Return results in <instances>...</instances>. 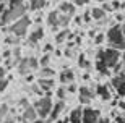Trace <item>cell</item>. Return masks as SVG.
<instances>
[{"instance_id": "6da1fadb", "label": "cell", "mask_w": 125, "mask_h": 123, "mask_svg": "<svg viewBox=\"0 0 125 123\" xmlns=\"http://www.w3.org/2000/svg\"><path fill=\"white\" fill-rule=\"evenodd\" d=\"M107 42H109V47L117 50H124V23H117L114 26L109 28V31L106 34Z\"/></svg>"}, {"instance_id": "7a4b0ae2", "label": "cell", "mask_w": 125, "mask_h": 123, "mask_svg": "<svg viewBox=\"0 0 125 123\" xmlns=\"http://www.w3.org/2000/svg\"><path fill=\"white\" fill-rule=\"evenodd\" d=\"M120 58H122V50L112 49V47L102 49V50H99V54H97V60L109 70L114 68V65H115Z\"/></svg>"}, {"instance_id": "3957f363", "label": "cell", "mask_w": 125, "mask_h": 123, "mask_svg": "<svg viewBox=\"0 0 125 123\" xmlns=\"http://www.w3.org/2000/svg\"><path fill=\"white\" fill-rule=\"evenodd\" d=\"M34 107V110H36V114L39 118L46 120L47 117H49V114H51V109H52V99L49 96L46 97H41V99L37 100L36 104L32 105Z\"/></svg>"}, {"instance_id": "277c9868", "label": "cell", "mask_w": 125, "mask_h": 123, "mask_svg": "<svg viewBox=\"0 0 125 123\" xmlns=\"http://www.w3.org/2000/svg\"><path fill=\"white\" fill-rule=\"evenodd\" d=\"M29 18L26 16V15H23L21 18H18L16 21H13L11 23V26H10V31L13 32V34H16V36H24V34H28V28H29Z\"/></svg>"}, {"instance_id": "5b68a950", "label": "cell", "mask_w": 125, "mask_h": 123, "mask_svg": "<svg viewBox=\"0 0 125 123\" xmlns=\"http://www.w3.org/2000/svg\"><path fill=\"white\" fill-rule=\"evenodd\" d=\"M47 23H49V26H51L52 29H59V28L65 26V24L68 23V16L62 15L60 11L57 10V11L49 13V16H47Z\"/></svg>"}, {"instance_id": "8992f818", "label": "cell", "mask_w": 125, "mask_h": 123, "mask_svg": "<svg viewBox=\"0 0 125 123\" xmlns=\"http://www.w3.org/2000/svg\"><path fill=\"white\" fill-rule=\"evenodd\" d=\"M99 110L93 109V107H84L81 109V123H97L99 120Z\"/></svg>"}, {"instance_id": "52a82bcc", "label": "cell", "mask_w": 125, "mask_h": 123, "mask_svg": "<svg viewBox=\"0 0 125 123\" xmlns=\"http://www.w3.org/2000/svg\"><path fill=\"white\" fill-rule=\"evenodd\" d=\"M111 86H112V89H114L119 96L124 97V71L115 73V76L111 79Z\"/></svg>"}, {"instance_id": "ba28073f", "label": "cell", "mask_w": 125, "mask_h": 123, "mask_svg": "<svg viewBox=\"0 0 125 123\" xmlns=\"http://www.w3.org/2000/svg\"><path fill=\"white\" fill-rule=\"evenodd\" d=\"M36 66H37V62L34 58H24V60H21V63H20V73L26 75V73H29V71H32Z\"/></svg>"}, {"instance_id": "9c48e42d", "label": "cell", "mask_w": 125, "mask_h": 123, "mask_svg": "<svg viewBox=\"0 0 125 123\" xmlns=\"http://www.w3.org/2000/svg\"><path fill=\"white\" fill-rule=\"evenodd\" d=\"M75 8H76V7H75L70 0H63V2L59 5V11H60L62 15H65V16H68V18L75 13Z\"/></svg>"}, {"instance_id": "30bf717a", "label": "cell", "mask_w": 125, "mask_h": 123, "mask_svg": "<svg viewBox=\"0 0 125 123\" xmlns=\"http://www.w3.org/2000/svg\"><path fill=\"white\" fill-rule=\"evenodd\" d=\"M96 94L101 97L102 100H111V97H112L111 89H109V86H106V84H99V86L96 87Z\"/></svg>"}, {"instance_id": "8fae6325", "label": "cell", "mask_w": 125, "mask_h": 123, "mask_svg": "<svg viewBox=\"0 0 125 123\" xmlns=\"http://www.w3.org/2000/svg\"><path fill=\"white\" fill-rule=\"evenodd\" d=\"M63 107H65V102H63V100H59L55 105H52L51 114H49V118H51V120H57V118H59V115L62 114Z\"/></svg>"}, {"instance_id": "7c38bea8", "label": "cell", "mask_w": 125, "mask_h": 123, "mask_svg": "<svg viewBox=\"0 0 125 123\" xmlns=\"http://www.w3.org/2000/svg\"><path fill=\"white\" fill-rule=\"evenodd\" d=\"M93 99V91H89L88 87H80V102L81 104H88Z\"/></svg>"}, {"instance_id": "4fadbf2b", "label": "cell", "mask_w": 125, "mask_h": 123, "mask_svg": "<svg viewBox=\"0 0 125 123\" xmlns=\"http://www.w3.org/2000/svg\"><path fill=\"white\" fill-rule=\"evenodd\" d=\"M34 118H37V114H36V110H34V107L32 105H28L26 109H24V112H23V120L26 123H31Z\"/></svg>"}, {"instance_id": "5bb4252c", "label": "cell", "mask_w": 125, "mask_h": 123, "mask_svg": "<svg viewBox=\"0 0 125 123\" xmlns=\"http://www.w3.org/2000/svg\"><path fill=\"white\" fill-rule=\"evenodd\" d=\"M89 15H91V18L96 19V21H101L102 18H106V11H104L101 7H93L91 11H89Z\"/></svg>"}, {"instance_id": "9a60e30c", "label": "cell", "mask_w": 125, "mask_h": 123, "mask_svg": "<svg viewBox=\"0 0 125 123\" xmlns=\"http://www.w3.org/2000/svg\"><path fill=\"white\" fill-rule=\"evenodd\" d=\"M68 123H81V107H76L72 110L68 117Z\"/></svg>"}, {"instance_id": "2e32d148", "label": "cell", "mask_w": 125, "mask_h": 123, "mask_svg": "<svg viewBox=\"0 0 125 123\" xmlns=\"http://www.w3.org/2000/svg\"><path fill=\"white\" fill-rule=\"evenodd\" d=\"M42 36H44V29H42V28H37V29H34V31L28 36V39H29V42L36 44L37 41H41V39H42Z\"/></svg>"}, {"instance_id": "e0dca14e", "label": "cell", "mask_w": 125, "mask_h": 123, "mask_svg": "<svg viewBox=\"0 0 125 123\" xmlns=\"http://www.w3.org/2000/svg\"><path fill=\"white\" fill-rule=\"evenodd\" d=\"M39 86L44 91H51L54 87V78H39Z\"/></svg>"}, {"instance_id": "ac0fdd59", "label": "cell", "mask_w": 125, "mask_h": 123, "mask_svg": "<svg viewBox=\"0 0 125 123\" xmlns=\"http://www.w3.org/2000/svg\"><path fill=\"white\" fill-rule=\"evenodd\" d=\"M75 79V75L72 70H65V71H62L60 73V83L62 84H67V83H73Z\"/></svg>"}, {"instance_id": "d6986e66", "label": "cell", "mask_w": 125, "mask_h": 123, "mask_svg": "<svg viewBox=\"0 0 125 123\" xmlns=\"http://www.w3.org/2000/svg\"><path fill=\"white\" fill-rule=\"evenodd\" d=\"M44 5H46V0H29V8L34 11L44 8Z\"/></svg>"}, {"instance_id": "ffe728a7", "label": "cell", "mask_w": 125, "mask_h": 123, "mask_svg": "<svg viewBox=\"0 0 125 123\" xmlns=\"http://www.w3.org/2000/svg\"><path fill=\"white\" fill-rule=\"evenodd\" d=\"M41 78H54V70L49 68V66H41V73H39Z\"/></svg>"}, {"instance_id": "44dd1931", "label": "cell", "mask_w": 125, "mask_h": 123, "mask_svg": "<svg viewBox=\"0 0 125 123\" xmlns=\"http://www.w3.org/2000/svg\"><path fill=\"white\" fill-rule=\"evenodd\" d=\"M10 114V109H8V105L7 104H2L0 105V123L5 120V117Z\"/></svg>"}, {"instance_id": "7402d4cb", "label": "cell", "mask_w": 125, "mask_h": 123, "mask_svg": "<svg viewBox=\"0 0 125 123\" xmlns=\"http://www.w3.org/2000/svg\"><path fill=\"white\" fill-rule=\"evenodd\" d=\"M39 63H41V66H49V63H51V55H49V54H44Z\"/></svg>"}, {"instance_id": "603a6c76", "label": "cell", "mask_w": 125, "mask_h": 123, "mask_svg": "<svg viewBox=\"0 0 125 123\" xmlns=\"http://www.w3.org/2000/svg\"><path fill=\"white\" fill-rule=\"evenodd\" d=\"M67 36H68V31H62V32H59L55 36V42H63L65 39H67Z\"/></svg>"}, {"instance_id": "cb8c5ba5", "label": "cell", "mask_w": 125, "mask_h": 123, "mask_svg": "<svg viewBox=\"0 0 125 123\" xmlns=\"http://www.w3.org/2000/svg\"><path fill=\"white\" fill-rule=\"evenodd\" d=\"M7 84H8V79L7 78H0V92H3L7 89Z\"/></svg>"}, {"instance_id": "d4e9b609", "label": "cell", "mask_w": 125, "mask_h": 123, "mask_svg": "<svg viewBox=\"0 0 125 123\" xmlns=\"http://www.w3.org/2000/svg\"><path fill=\"white\" fill-rule=\"evenodd\" d=\"M104 41H106V34H99V36L94 37V42H96V44H102Z\"/></svg>"}, {"instance_id": "484cf974", "label": "cell", "mask_w": 125, "mask_h": 123, "mask_svg": "<svg viewBox=\"0 0 125 123\" xmlns=\"http://www.w3.org/2000/svg\"><path fill=\"white\" fill-rule=\"evenodd\" d=\"M89 0H73V5L75 7H83V5H86Z\"/></svg>"}, {"instance_id": "4316f807", "label": "cell", "mask_w": 125, "mask_h": 123, "mask_svg": "<svg viewBox=\"0 0 125 123\" xmlns=\"http://www.w3.org/2000/svg\"><path fill=\"white\" fill-rule=\"evenodd\" d=\"M57 96H59V99H60V100L65 99V89H63V87H60V89L57 91Z\"/></svg>"}, {"instance_id": "83f0119b", "label": "cell", "mask_w": 125, "mask_h": 123, "mask_svg": "<svg viewBox=\"0 0 125 123\" xmlns=\"http://www.w3.org/2000/svg\"><path fill=\"white\" fill-rule=\"evenodd\" d=\"M115 19L119 21V23H124V13H122V10H120V13L115 15Z\"/></svg>"}, {"instance_id": "f1b7e54d", "label": "cell", "mask_w": 125, "mask_h": 123, "mask_svg": "<svg viewBox=\"0 0 125 123\" xmlns=\"http://www.w3.org/2000/svg\"><path fill=\"white\" fill-rule=\"evenodd\" d=\"M65 87H67V86H65ZM67 89H68V92H75V91H76V87H75V84H73V83H70Z\"/></svg>"}, {"instance_id": "f546056e", "label": "cell", "mask_w": 125, "mask_h": 123, "mask_svg": "<svg viewBox=\"0 0 125 123\" xmlns=\"http://www.w3.org/2000/svg\"><path fill=\"white\" fill-rule=\"evenodd\" d=\"M5 71H7V70H5L3 66L0 65V78H5Z\"/></svg>"}, {"instance_id": "4dcf8cb0", "label": "cell", "mask_w": 125, "mask_h": 123, "mask_svg": "<svg viewBox=\"0 0 125 123\" xmlns=\"http://www.w3.org/2000/svg\"><path fill=\"white\" fill-rule=\"evenodd\" d=\"M51 50H52V46H51V44L44 46V52H46V54H47V52H51Z\"/></svg>"}, {"instance_id": "1f68e13d", "label": "cell", "mask_w": 125, "mask_h": 123, "mask_svg": "<svg viewBox=\"0 0 125 123\" xmlns=\"http://www.w3.org/2000/svg\"><path fill=\"white\" fill-rule=\"evenodd\" d=\"M31 123H44V120H42V118H39V117H37V118H34V120H32Z\"/></svg>"}, {"instance_id": "d6a6232c", "label": "cell", "mask_w": 125, "mask_h": 123, "mask_svg": "<svg viewBox=\"0 0 125 123\" xmlns=\"http://www.w3.org/2000/svg\"><path fill=\"white\" fill-rule=\"evenodd\" d=\"M99 2H109V0H99Z\"/></svg>"}, {"instance_id": "836d02e7", "label": "cell", "mask_w": 125, "mask_h": 123, "mask_svg": "<svg viewBox=\"0 0 125 123\" xmlns=\"http://www.w3.org/2000/svg\"><path fill=\"white\" fill-rule=\"evenodd\" d=\"M2 60H3V58H2V55H0V62H2Z\"/></svg>"}, {"instance_id": "e575fe53", "label": "cell", "mask_w": 125, "mask_h": 123, "mask_svg": "<svg viewBox=\"0 0 125 123\" xmlns=\"http://www.w3.org/2000/svg\"><path fill=\"white\" fill-rule=\"evenodd\" d=\"M55 123H62V122H60V120H59V122H55Z\"/></svg>"}, {"instance_id": "d590c367", "label": "cell", "mask_w": 125, "mask_h": 123, "mask_svg": "<svg viewBox=\"0 0 125 123\" xmlns=\"http://www.w3.org/2000/svg\"><path fill=\"white\" fill-rule=\"evenodd\" d=\"M109 123H111V122H109ZM112 123H117V122H112Z\"/></svg>"}]
</instances>
